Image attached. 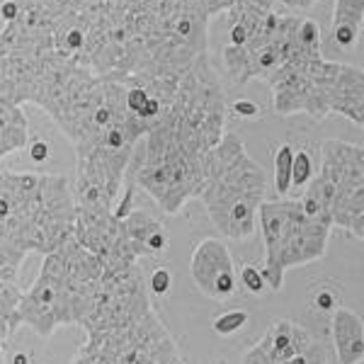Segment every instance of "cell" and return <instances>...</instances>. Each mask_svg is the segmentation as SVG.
I'll use <instances>...</instances> for the list:
<instances>
[{
    "label": "cell",
    "instance_id": "cell-1",
    "mask_svg": "<svg viewBox=\"0 0 364 364\" xmlns=\"http://www.w3.org/2000/svg\"><path fill=\"white\" fill-rule=\"evenodd\" d=\"M100 277L102 260L70 238L44 255L39 277L20 296L17 318L44 338L61 326H80L95 304Z\"/></svg>",
    "mask_w": 364,
    "mask_h": 364
},
{
    "label": "cell",
    "instance_id": "cell-2",
    "mask_svg": "<svg viewBox=\"0 0 364 364\" xmlns=\"http://www.w3.org/2000/svg\"><path fill=\"white\" fill-rule=\"evenodd\" d=\"M272 87V107L279 114L306 112L314 119L343 114L362 127L364 78L360 68L326 61L321 49H299L265 80Z\"/></svg>",
    "mask_w": 364,
    "mask_h": 364
},
{
    "label": "cell",
    "instance_id": "cell-3",
    "mask_svg": "<svg viewBox=\"0 0 364 364\" xmlns=\"http://www.w3.org/2000/svg\"><path fill=\"white\" fill-rule=\"evenodd\" d=\"M267 178L236 134H224L204 154V187L199 199L221 236L248 240L257 231V207L265 202Z\"/></svg>",
    "mask_w": 364,
    "mask_h": 364
},
{
    "label": "cell",
    "instance_id": "cell-4",
    "mask_svg": "<svg viewBox=\"0 0 364 364\" xmlns=\"http://www.w3.org/2000/svg\"><path fill=\"white\" fill-rule=\"evenodd\" d=\"M257 226L265 243V262L260 272L269 289L279 291L284 274L291 267L316 262L326 255L333 226L309 219L294 199L262 202L257 207Z\"/></svg>",
    "mask_w": 364,
    "mask_h": 364
},
{
    "label": "cell",
    "instance_id": "cell-5",
    "mask_svg": "<svg viewBox=\"0 0 364 364\" xmlns=\"http://www.w3.org/2000/svg\"><path fill=\"white\" fill-rule=\"evenodd\" d=\"M144 139L141 154L134 151L132 156L136 170L134 185H141L166 214H178L187 202L202 195L204 156L182 151L161 124H151Z\"/></svg>",
    "mask_w": 364,
    "mask_h": 364
},
{
    "label": "cell",
    "instance_id": "cell-6",
    "mask_svg": "<svg viewBox=\"0 0 364 364\" xmlns=\"http://www.w3.org/2000/svg\"><path fill=\"white\" fill-rule=\"evenodd\" d=\"M304 195L331 211L333 226L364 238V154L362 146L340 139L321 144V170L304 187Z\"/></svg>",
    "mask_w": 364,
    "mask_h": 364
},
{
    "label": "cell",
    "instance_id": "cell-7",
    "mask_svg": "<svg viewBox=\"0 0 364 364\" xmlns=\"http://www.w3.org/2000/svg\"><path fill=\"white\" fill-rule=\"evenodd\" d=\"M151 311L154 306L136 262H102L95 304L80 326L87 336L119 331L139 323Z\"/></svg>",
    "mask_w": 364,
    "mask_h": 364
},
{
    "label": "cell",
    "instance_id": "cell-8",
    "mask_svg": "<svg viewBox=\"0 0 364 364\" xmlns=\"http://www.w3.org/2000/svg\"><path fill=\"white\" fill-rule=\"evenodd\" d=\"M83 350L92 352L105 364H163L178 355L175 340L156 311L129 328L87 336Z\"/></svg>",
    "mask_w": 364,
    "mask_h": 364
},
{
    "label": "cell",
    "instance_id": "cell-9",
    "mask_svg": "<svg viewBox=\"0 0 364 364\" xmlns=\"http://www.w3.org/2000/svg\"><path fill=\"white\" fill-rule=\"evenodd\" d=\"M190 274L197 289L214 301H226L238 291V274L231 250L219 238L199 240L197 248L192 250Z\"/></svg>",
    "mask_w": 364,
    "mask_h": 364
},
{
    "label": "cell",
    "instance_id": "cell-10",
    "mask_svg": "<svg viewBox=\"0 0 364 364\" xmlns=\"http://www.w3.org/2000/svg\"><path fill=\"white\" fill-rule=\"evenodd\" d=\"M311 343H314V336H311L306 328H301L294 321L277 318L269 323V328L265 331V336L260 338L257 348L265 352L269 362L284 364L294 360L296 355H301Z\"/></svg>",
    "mask_w": 364,
    "mask_h": 364
},
{
    "label": "cell",
    "instance_id": "cell-11",
    "mask_svg": "<svg viewBox=\"0 0 364 364\" xmlns=\"http://www.w3.org/2000/svg\"><path fill=\"white\" fill-rule=\"evenodd\" d=\"M124 233L132 243L136 257H149V255H163L168 250V231L156 216H151L144 209H134L132 214L122 219Z\"/></svg>",
    "mask_w": 364,
    "mask_h": 364
},
{
    "label": "cell",
    "instance_id": "cell-12",
    "mask_svg": "<svg viewBox=\"0 0 364 364\" xmlns=\"http://www.w3.org/2000/svg\"><path fill=\"white\" fill-rule=\"evenodd\" d=\"M333 345L338 364H362L364 360V326L355 311L338 306L331 318Z\"/></svg>",
    "mask_w": 364,
    "mask_h": 364
},
{
    "label": "cell",
    "instance_id": "cell-13",
    "mask_svg": "<svg viewBox=\"0 0 364 364\" xmlns=\"http://www.w3.org/2000/svg\"><path fill=\"white\" fill-rule=\"evenodd\" d=\"M364 22V0H336L333 5V44L350 49L357 44Z\"/></svg>",
    "mask_w": 364,
    "mask_h": 364
},
{
    "label": "cell",
    "instance_id": "cell-14",
    "mask_svg": "<svg viewBox=\"0 0 364 364\" xmlns=\"http://www.w3.org/2000/svg\"><path fill=\"white\" fill-rule=\"evenodd\" d=\"M27 146V117L13 100L0 97V161Z\"/></svg>",
    "mask_w": 364,
    "mask_h": 364
},
{
    "label": "cell",
    "instance_id": "cell-15",
    "mask_svg": "<svg viewBox=\"0 0 364 364\" xmlns=\"http://www.w3.org/2000/svg\"><path fill=\"white\" fill-rule=\"evenodd\" d=\"M291 163H294V149L289 144H282L274 151V190L279 197L291 192Z\"/></svg>",
    "mask_w": 364,
    "mask_h": 364
},
{
    "label": "cell",
    "instance_id": "cell-16",
    "mask_svg": "<svg viewBox=\"0 0 364 364\" xmlns=\"http://www.w3.org/2000/svg\"><path fill=\"white\" fill-rule=\"evenodd\" d=\"M316 175L314 158L306 149H294V163H291V190H304Z\"/></svg>",
    "mask_w": 364,
    "mask_h": 364
},
{
    "label": "cell",
    "instance_id": "cell-17",
    "mask_svg": "<svg viewBox=\"0 0 364 364\" xmlns=\"http://www.w3.org/2000/svg\"><path fill=\"white\" fill-rule=\"evenodd\" d=\"M248 311L243 309H231V311H224L221 316H216L214 321H211V328H214L216 336H233V333H238L240 328L248 323Z\"/></svg>",
    "mask_w": 364,
    "mask_h": 364
},
{
    "label": "cell",
    "instance_id": "cell-18",
    "mask_svg": "<svg viewBox=\"0 0 364 364\" xmlns=\"http://www.w3.org/2000/svg\"><path fill=\"white\" fill-rule=\"evenodd\" d=\"M238 282L240 287H243L245 291H250V294H262L265 291V277H262L260 267L257 265H250V262H245V265H240V272H238Z\"/></svg>",
    "mask_w": 364,
    "mask_h": 364
},
{
    "label": "cell",
    "instance_id": "cell-19",
    "mask_svg": "<svg viewBox=\"0 0 364 364\" xmlns=\"http://www.w3.org/2000/svg\"><path fill=\"white\" fill-rule=\"evenodd\" d=\"M311 301H314V309L318 311H336L340 306V294L338 289H331V287H318Z\"/></svg>",
    "mask_w": 364,
    "mask_h": 364
},
{
    "label": "cell",
    "instance_id": "cell-20",
    "mask_svg": "<svg viewBox=\"0 0 364 364\" xmlns=\"http://www.w3.org/2000/svg\"><path fill=\"white\" fill-rule=\"evenodd\" d=\"M151 291H154L156 296H166L170 291V287H173V277H170V272L166 267H158L151 272V282H149Z\"/></svg>",
    "mask_w": 364,
    "mask_h": 364
},
{
    "label": "cell",
    "instance_id": "cell-21",
    "mask_svg": "<svg viewBox=\"0 0 364 364\" xmlns=\"http://www.w3.org/2000/svg\"><path fill=\"white\" fill-rule=\"evenodd\" d=\"M233 112L243 117V119H252V117L260 114V107L252 100H238V102H233Z\"/></svg>",
    "mask_w": 364,
    "mask_h": 364
},
{
    "label": "cell",
    "instance_id": "cell-22",
    "mask_svg": "<svg viewBox=\"0 0 364 364\" xmlns=\"http://www.w3.org/2000/svg\"><path fill=\"white\" fill-rule=\"evenodd\" d=\"M29 158H32L34 163H44L46 158H49V144L46 141H34L32 149H29Z\"/></svg>",
    "mask_w": 364,
    "mask_h": 364
},
{
    "label": "cell",
    "instance_id": "cell-23",
    "mask_svg": "<svg viewBox=\"0 0 364 364\" xmlns=\"http://www.w3.org/2000/svg\"><path fill=\"white\" fill-rule=\"evenodd\" d=\"M10 333H13V326H10L3 316H0V364H3V343H5V338H8Z\"/></svg>",
    "mask_w": 364,
    "mask_h": 364
},
{
    "label": "cell",
    "instance_id": "cell-24",
    "mask_svg": "<svg viewBox=\"0 0 364 364\" xmlns=\"http://www.w3.org/2000/svg\"><path fill=\"white\" fill-rule=\"evenodd\" d=\"M274 3H282V5H287V8L306 10V8H311V5L316 3V0H274Z\"/></svg>",
    "mask_w": 364,
    "mask_h": 364
},
{
    "label": "cell",
    "instance_id": "cell-25",
    "mask_svg": "<svg viewBox=\"0 0 364 364\" xmlns=\"http://www.w3.org/2000/svg\"><path fill=\"white\" fill-rule=\"evenodd\" d=\"M13 364H29V357L22 355V352H17V355L13 357Z\"/></svg>",
    "mask_w": 364,
    "mask_h": 364
},
{
    "label": "cell",
    "instance_id": "cell-26",
    "mask_svg": "<svg viewBox=\"0 0 364 364\" xmlns=\"http://www.w3.org/2000/svg\"><path fill=\"white\" fill-rule=\"evenodd\" d=\"M163 364H185V360H182L180 352H178V355H173V357H170V360H166Z\"/></svg>",
    "mask_w": 364,
    "mask_h": 364
}]
</instances>
